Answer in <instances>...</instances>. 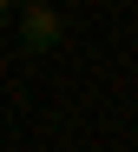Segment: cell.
I'll return each instance as SVG.
<instances>
[{
    "label": "cell",
    "mask_w": 138,
    "mask_h": 152,
    "mask_svg": "<svg viewBox=\"0 0 138 152\" xmlns=\"http://www.w3.org/2000/svg\"><path fill=\"white\" fill-rule=\"evenodd\" d=\"M13 13H20V7H13V0H0V20H13Z\"/></svg>",
    "instance_id": "obj_2"
},
{
    "label": "cell",
    "mask_w": 138,
    "mask_h": 152,
    "mask_svg": "<svg viewBox=\"0 0 138 152\" xmlns=\"http://www.w3.org/2000/svg\"><path fill=\"white\" fill-rule=\"evenodd\" d=\"M13 20H20V40L33 46V53H53V46H59V13H53L46 0H33V7H20Z\"/></svg>",
    "instance_id": "obj_1"
}]
</instances>
